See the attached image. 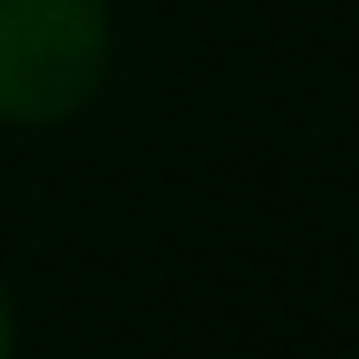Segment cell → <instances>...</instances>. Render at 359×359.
Here are the masks:
<instances>
[{
    "instance_id": "cell-1",
    "label": "cell",
    "mask_w": 359,
    "mask_h": 359,
    "mask_svg": "<svg viewBox=\"0 0 359 359\" xmlns=\"http://www.w3.org/2000/svg\"><path fill=\"white\" fill-rule=\"evenodd\" d=\"M107 69V0H0V120L57 126Z\"/></svg>"
},
{
    "instance_id": "cell-2",
    "label": "cell",
    "mask_w": 359,
    "mask_h": 359,
    "mask_svg": "<svg viewBox=\"0 0 359 359\" xmlns=\"http://www.w3.org/2000/svg\"><path fill=\"white\" fill-rule=\"evenodd\" d=\"M13 334H19V322H13V297H6V284H0V359H13Z\"/></svg>"
}]
</instances>
